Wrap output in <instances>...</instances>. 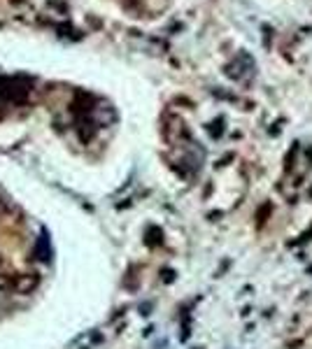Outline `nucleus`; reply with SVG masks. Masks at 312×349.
Masks as SVG:
<instances>
[{
  "instance_id": "nucleus-1",
  "label": "nucleus",
  "mask_w": 312,
  "mask_h": 349,
  "mask_svg": "<svg viewBox=\"0 0 312 349\" xmlns=\"http://www.w3.org/2000/svg\"><path fill=\"white\" fill-rule=\"evenodd\" d=\"M35 286H38V277L35 275H19L12 280V289L19 291V294H28Z\"/></svg>"
}]
</instances>
